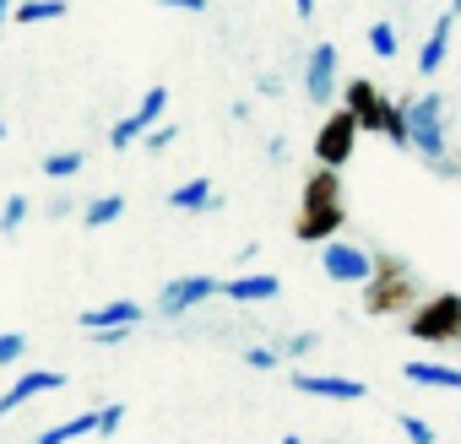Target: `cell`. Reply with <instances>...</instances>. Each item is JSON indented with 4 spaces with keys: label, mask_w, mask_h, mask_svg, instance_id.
I'll return each mask as SVG.
<instances>
[{
    "label": "cell",
    "mask_w": 461,
    "mask_h": 444,
    "mask_svg": "<svg viewBox=\"0 0 461 444\" xmlns=\"http://www.w3.org/2000/svg\"><path fill=\"white\" fill-rule=\"evenodd\" d=\"M294 390L299 395H321V401H364L369 385L353 374H315V369H294Z\"/></svg>",
    "instance_id": "10"
},
{
    "label": "cell",
    "mask_w": 461,
    "mask_h": 444,
    "mask_svg": "<svg viewBox=\"0 0 461 444\" xmlns=\"http://www.w3.org/2000/svg\"><path fill=\"white\" fill-rule=\"evenodd\" d=\"M407 336L429 347H456L461 342V293H434L407 309Z\"/></svg>",
    "instance_id": "3"
},
{
    "label": "cell",
    "mask_w": 461,
    "mask_h": 444,
    "mask_svg": "<svg viewBox=\"0 0 461 444\" xmlns=\"http://www.w3.org/2000/svg\"><path fill=\"white\" fill-rule=\"evenodd\" d=\"M206 298H222V282L206 277V271H185V277H174V282L158 293V315H163V320H185V315H195Z\"/></svg>",
    "instance_id": "5"
},
{
    "label": "cell",
    "mask_w": 461,
    "mask_h": 444,
    "mask_svg": "<svg viewBox=\"0 0 461 444\" xmlns=\"http://www.w3.org/2000/svg\"><path fill=\"white\" fill-rule=\"evenodd\" d=\"M348 228V206L342 200H299V217H294V239L299 244H326Z\"/></svg>",
    "instance_id": "7"
},
{
    "label": "cell",
    "mask_w": 461,
    "mask_h": 444,
    "mask_svg": "<svg viewBox=\"0 0 461 444\" xmlns=\"http://www.w3.org/2000/svg\"><path fill=\"white\" fill-rule=\"evenodd\" d=\"M396 428L412 439V444H434L439 433H434V422H423V417H412V412H396Z\"/></svg>",
    "instance_id": "27"
},
{
    "label": "cell",
    "mask_w": 461,
    "mask_h": 444,
    "mask_svg": "<svg viewBox=\"0 0 461 444\" xmlns=\"http://www.w3.org/2000/svg\"><path fill=\"white\" fill-rule=\"evenodd\" d=\"M304 200H342V168H315L310 179H304Z\"/></svg>",
    "instance_id": "22"
},
{
    "label": "cell",
    "mask_w": 461,
    "mask_h": 444,
    "mask_svg": "<svg viewBox=\"0 0 461 444\" xmlns=\"http://www.w3.org/2000/svg\"><path fill=\"white\" fill-rule=\"evenodd\" d=\"M321 347V331H294L288 342H283V358H310Z\"/></svg>",
    "instance_id": "29"
},
{
    "label": "cell",
    "mask_w": 461,
    "mask_h": 444,
    "mask_svg": "<svg viewBox=\"0 0 461 444\" xmlns=\"http://www.w3.org/2000/svg\"><path fill=\"white\" fill-rule=\"evenodd\" d=\"M163 109H168V87L158 82V87H147V93H141V103H136L125 120H114V130H109V147H114V152H131V147H136V141H141V136H147V130L163 120Z\"/></svg>",
    "instance_id": "6"
},
{
    "label": "cell",
    "mask_w": 461,
    "mask_h": 444,
    "mask_svg": "<svg viewBox=\"0 0 461 444\" xmlns=\"http://www.w3.org/2000/svg\"><path fill=\"white\" fill-rule=\"evenodd\" d=\"M28 358V336L23 331H0V369H12Z\"/></svg>",
    "instance_id": "26"
},
{
    "label": "cell",
    "mask_w": 461,
    "mask_h": 444,
    "mask_svg": "<svg viewBox=\"0 0 461 444\" xmlns=\"http://www.w3.org/2000/svg\"><path fill=\"white\" fill-rule=\"evenodd\" d=\"M147 309L136 298H109L98 309H82V331H109V325H141Z\"/></svg>",
    "instance_id": "14"
},
{
    "label": "cell",
    "mask_w": 461,
    "mask_h": 444,
    "mask_svg": "<svg viewBox=\"0 0 461 444\" xmlns=\"http://www.w3.org/2000/svg\"><path fill=\"white\" fill-rule=\"evenodd\" d=\"M71 6H66V0H23V6H12V22H60Z\"/></svg>",
    "instance_id": "21"
},
{
    "label": "cell",
    "mask_w": 461,
    "mask_h": 444,
    "mask_svg": "<svg viewBox=\"0 0 461 444\" xmlns=\"http://www.w3.org/2000/svg\"><path fill=\"white\" fill-rule=\"evenodd\" d=\"M28 211H33L28 195H6V206H0V239H17L23 222H28Z\"/></svg>",
    "instance_id": "25"
},
{
    "label": "cell",
    "mask_w": 461,
    "mask_h": 444,
    "mask_svg": "<svg viewBox=\"0 0 461 444\" xmlns=\"http://www.w3.org/2000/svg\"><path fill=\"white\" fill-rule=\"evenodd\" d=\"M131 331H136V325H109V331H87V336H93L98 347H120V342H131Z\"/></svg>",
    "instance_id": "32"
},
{
    "label": "cell",
    "mask_w": 461,
    "mask_h": 444,
    "mask_svg": "<svg viewBox=\"0 0 461 444\" xmlns=\"http://www.w3.org/2000/svg\"><path fill=\"white\" fill-rule=\"evenodd\" d=\"M87 433H98V406L93 412H77V417H66L55 428H44V444H66V439H87Z\"/></svg>",
    "instance_id": "20"
},
{
    "label": "cell",
    "mask_w": 461,
    "mask_h": 444,
    "mask_svg": "<svg viewBox=\"0 0 461 444\" xmlns=\"http://www.w3.org/2000/svg\"><path fill=\"white\" fill-rule=\"evenodd\" d=\"M0 141H6V120H0Z\"/></svg>",
    "instance_id": "39"
},
{
    "label": "cell",
    "mask_w": 461,
    "mask_h": 444,
    "mask_svg": "<svg viewBox=\"0 0 461 444\" xmlns=\"http://www.w3.org/2000/svg\"><path fill=\"white\" fill-rule=\"evenodd\" d=\"M337 98H342V109L358 120V130H380V109H385V93H380L369 76H353V82H348Z\"/></svg>",
    "instance_id": "12"
},
{
    "label": "cell",
    "mask_w": 461,
    "mask_h": 444,
    "mask_svg": "<svg viewBox=\"0 0 461 444\" xmlns=\"http://www.w3.org/2000/svg\"><path fill=\"white\" fill-rule=\"evenodd\" d=\"M450 12H456V17H461V0H450Z\"/></svg>",
    "instance_id": "38"
},
{
    "label": "cell",
    "mask_w": 461,
    "mask_h": 444,
    "mask_svg": "<svg viewBox=\"0 0 461 444\" xmlns=\"http://www.w3.org/2000/svg\"><path fill=\"white\" fill-rule=\"evenodd\" d=\"M342 93V76H337V44H315L304 55V98L310 103H331Z\"/></svg>",
    "instance_id": "9"
},
{
    "label": "cell",
    "mask_w": 461,
    "mask_h": 444,
    "mask_svg": "<svg viewBox=\"0 0 461 444\" xmlns=\"http://www.w3.org/2000/svg\"><path fill=\"white\" fill-rule=\"evenodd\" d=\"M277 93H283V76H277V71H267V76H261V98H277Z\"/></svg>",
    "instance_id": "34"
},
{
    "label": "cell",
    "mask_w": 461,
    "mask_h": 444,
    "mask_svg": "<svg viewBox=\"0 0 461 444\" xmlns=\"http://www.w3.org/2000/svg\"><path fill=\"white\" fill-rule=\"evenodd\" d=\"M364 288V315L369 320H385V315H407L423 293H418V271L402 261V255H391V250H375V266H369V277L358 282Z\"/></svg>",
    "instance_id": "1"
},
{
    "label": "cell",
    "mask_w": 461,
    "mask_h": 444,
    "mask_svg": "<svg viewBox=\"0 0 461 444\" xmlns=\"http://www.w3.org/2000/svg\"><path fill=\"white\" fill-rule=\"evenodd\" d=\"M6 22H12V0H0V33H6Z\"/></svg>",
    "instance_id": "37"
},
{
    "label": "cell",
    "mask_w": 461,
    "mask_h": 444,
    "mask_svg": "<svg viewBox=\"0 0 461 444\" xmlns=\"http://www.w3.org/2000/svg\"><path fill=\"white\" fill-rule=\"evenodd\" d=\"M402 103H407V152H418L434 173H456L461 163L450 157V141H445V98L418 93V98H402Z\"/></svg>",
    "instance_id": "2"
},
{
    "label": "cell",
    "mask_w": 461,
    "mask_h": 444,
    "mask_svg": "<svg viewBox=\"0 0 461 444\" xmlns=\"http://www.w3.org/2000/svg\"><path fill=\"white\" fill-rule=\"evenodd\" d=\"M120 422H125V406L120 401H104L98 406V433H120Z\"/></svg>",
    "instance_id": "31"
},
{
    "label": "cell",
    "mask_w": 461,
    "mask_h": 444,
    "mask_svg": "<svg viewBox=\"0 0 461 444\" xmlns=\"http://www.w3.org/2000/svg\"><path fill=\"white\" fill-rule=\"evenodd\" d=\"M82 168H87V152L82 147H66V152H50L44 157V179H55V184H71Z\"/></svg>",
    "instance_id": "19"
},
{
    "label": "cell",
    "mask_w": 461,
    "mask_h": 444,
    "mask_svg": "<svg viewBox=\"0 0 461 444\" xmlns=\"http://www.w3.org/2000/svg\"><path fill=\"white\" fill-rule=\"evenodd\" d=\"M358 120L337 103L326 120H321V130H315V163H326V168H348V157L358 152Z\"/></svg>",
    "instance_id": "4"
},
{
    "label": "cell",
    "mask_w": 461,
    "mask_h": 444,
    "mask_svg": "<svg viewBox=\"0 0 461 444\" xmlns=\"http://www.w3.org/2000/svg\"><path fill=\"white\" fill-rule=\"evenodd\" d=\"M369 55H375V60H396V55H402V33H396L385 17L369 22Z\"/></svg>",
    "instance_id": "24"
},
{
    "label": "cell",
    "mask_w": 461,
    "mask_h": 444,
    "mask_svg": "<svg viewBox=\"0 0 461 444\" xmlns=\"http://www.w3.org/2000/svg\"><path fill=\"white\" fill-rule=\"evenodd\" d=\"M369 266H375V250H364V244H353V239H326V244H321V271H326L331 282H364Z\"/></svg>",
    "instance_id": "8"
},
{
    "label": "cell",
    "mask_w": 461,
    "mask_h": 444,
    "mask_svg": "<svg viewBox=\"0 0 461 444\" xmlns=\"http://www.w3.org/2000/svg\"><path fill=\"white\" fill-rule=\"evenodd\" d=\"M267 157H272V163H288V141H283V136H272V141H267Z\"/></svg>",
    "instance_id": "35"
},
{
    "label": "cell",
    "mask_w": 461,
    "mask_h": 444,
    "mask_svg": "<svg viewBox=\"0 0 461 444\" xmlns=\"http://www.w3.org/2000/svg\"><path fill=\"white\" fill-rule=\"evenodd\" d=\"M158 6H168V12H185V17H201V12H206V0H158Z\"/></svg>",
    "instance_id": "33"
},
{
    "label": "cell",
    "mask_w": 461,
    "mask_h": 444,
    "mask_svg": "<svg viewBox=\"0 0 461 444\" xmlns=\"http://www.w3.org/2000/svg\"><path fill=\"white\" fill-rule=\"evenodd\" d=\"M315 6H321V0H294V12H299V17H304V22H310V17H315Z\"/></svg>",
    "instance_id": "36"
},
{
    "label": "cell",
    "mask_w": 461,
    "mask_h": 444,
    "mask_svg": "<svg viewBox=\"0 0 461 444\" xmlns=\"http://www.w3.org/2000/svg\"><path fill=\"white\" fill-rule=\"evenodd\" d=\"M450 28H456V12H439V22L429 28V39H423V49H418V76H434V71L445 66V55H450Z\"/></svg>",
    "instance_id": "15"
},
{
    "label": "cell",
    "mask_w": 461,
    "mask_h": 444,
    "mask_svg": "<svg viewBox=\"0 0 461 444\" xmlns=\"http://www.w3.org/2000/svg\"><path fill=\"white\" fill-rule=\"evenodd\" d=\"M168 206L174 211H222V195L212 190V179H185L168 190Z\"/></svg>",
    "instance_id": "16"
},
{
    "label": "cell",
    "mask_w": 461,
    "mask_h": 444,
    "mask_svg": "<svg viewBox=\"0 0 461 444\" xmlns=\"http://www.w3.org/2000/svg\"><path fill=\"white\" fill-rule=\"evenodd\" d=\"M402 374H407L412 385H429V390H461V369H450V363L412 358V363H402Z\"/></svg>",
    "instance_id": "17"
},
{
    "label": "cell",
    "mask_w": 461,
    "mask_h": 444,
    "mask_svg": "<svg viewBox=\"0 0 461 444\" xmlns=\"http://www.w3.org/2000/svg\"><path fill=\"white\" fill-rule=\"evenodd\" d=\"M174 141H179V125H168V120H158V125L141 136V147H147V152H168Z\"/></svg>",
    "instance_id": "28"
},
{
    "label": "cell",
    "mask_w": 461,
    "mask_h": 444,
    "mask_svg": "<svg viewBox=\"0 0 461 444\" xmlns=\"http://www.w3.org/2000/svg\"><path fill=\"white\" fill-rule=\"evenodd\" d=\"M66 385V374L60 369H28V374H17V385L0 395V417H12V412H23L28 401H39V395H55Z\"/></svg>",
    "instance_id": "11"
},
{
    "label": "cell",
    "mask_w": 461,
    "mask_h": 444,
    "mask_svg": "<svg viewBox=\"0 0 461 444\" xmlns=\"http://www.w3.org/2000/svg\"><path fill=\"white\" fill-rule=\"evenodd\" d=\"M380 136L407 152V103H402V98H396V103L385 98V109H380Z\"/></svg>",
    "instance_id": "23"
},
{
    "label": "cell",
    "mask_w": 461,
    "mask_h": 444,
    "mask_svg": "<svg viewBox=\"0 0 461 444\" xmlns=\"http://www.w3.org/2000/svg\"><path fill=\"white\" fill-rule=\"evenodd\" d=\"M120 217H125V195H93L82 206V228L93 234V228H109V222H120Z\"/></svg>",
    "instance_id": "18"
},
{
    "label": "cell",
    "mask_w": 461,
    "mask_h": 444,
    "mask_svg": "<svg viewBox=\"0 0 461 444\" xmlns=\"http://www.w3.org/2000/svg\"><path fill=\"white\" fill-rule=\"evenodd\" d=\"M245 363H250V369H261V374H272V369L283 363V347H267V342H261V347H250V352H245Z\"/></svg>",
    "instance_id": "30"
},
{
    "label": "cell",
    "mask_w": 461,
    "mask_h": 444,
    "mask_svg": "<svg viewBox=\"0 0 461 444\" xmlns=\"http://www.w3.org/2000/svg\"><path fill=\"white\" fill-rule=\"evenodd\" d=\"M277 293H283L277 271H245V277H228L222 282V298L228 304H272Z\"/></svg>",
    "instance_id": "13"
}]
</instances>
